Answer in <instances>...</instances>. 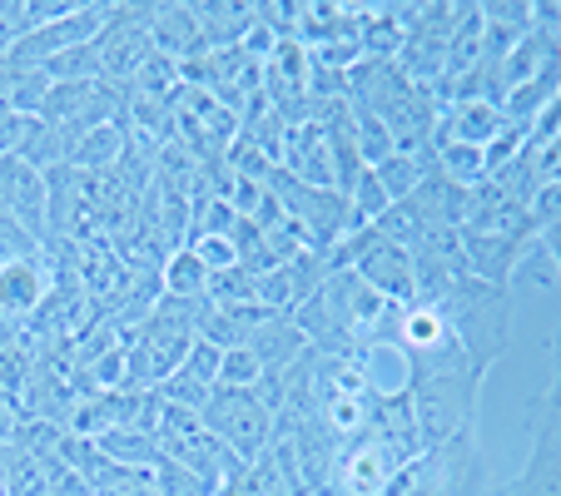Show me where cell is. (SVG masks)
Masks as SVG:
<instances>
[{"mask_svg": "<svg viewBox=\"0 0 561 496\" xmlns=\"http://www.w3.org/2000/svg\"><path fill=\"white\" fill-rule=\"evenodd\" d=\"M382 496H488V472H482L477 427L423 447L403 472L392 476Z\"/></svg>", "mask_w": 561, "mask_h": 496, "instance_id": "1", "label": "cell"}, {"mask_svg": "<svg viewBox=\"0 0 561 496\" xmlns=\"http://www.w3.org/2000/svg\"><path fill=\"white\" fill-rule=\"evenodd\" d=\"M482 382H488V372H477V368L408 372V402H413V423H417L423 447L477 427V397H482Z\"/></svg>", "mask_w": 561, "mask_h": 496, "instance_id": "2", "label": "cell"}, {"mask_svg": "<svg viewBox=\"0 0 561 496\" xmlns=\"http://www.w3.org/2000/svg\"><path fill=\"white\" fill-rule=\"evenodd\" d=\"M204 427L224 442V452L239 462H254L274 442V412L259 402L254 388H214V397L204 402Z\"/></svg>", "mask_w": 561, "mask_h": 496, "instance_id": "3", "label": "cell"}, {"mask_svg": "<svg viewBox=\"0 0 561 496\" xmlns=\"http://www.w3.org/2000/svg\"><path fill=\"white\" fill-rule=\"evenodd\" d=\"M497 496H561V372L531 402V457Z\"/></svg>", "mask_w": 561, "mask_h": 496, "instance_id": "4", "label": "cell"}, {"mask_svg": "<svg viewBox=\"0 0 561 496\" xmlns=\"http://www.w3.org/2000/svg\"><path fill=\"white\" fill-rule=\"evenodd\" d=\"M149 21H154V5H110L105 31L95 35L100 65H105V85L129 90L135 70L154 55V41H149Z\"/></svg>", "mask_w": 561, "mask_h": 496, "instance_id": "5", "label": "cell"}, {"mask_svg": "<svg viewBox=\"0 0 561 496\" xmlns=\"http://www.w3.org/2000/svg\"><path fill=\"white\" fill-rule=\"evenodd\" d=\"M0 209L11 214L35 243L50 229V189H45V174L31 170L21 154L0 159Z\"/></svg>", "mask_w": 561, "mask_h": 496, "instance_id": "6", "label": "cell"}, {"mask_svg": "<svg viewBox=\"0 0 561 496\" xmlns=\"http://www.w3.org/2000/svg\"><path fill=\"white\" fill-rule=\"evenodd\" d=\"M353 274H358L363 284L373 288V293L388 298V303H413V298H417L413 254H408L403 243L378 239V229H373V243H368V249L353 258Z\"/></svg>", "mask_w": 561, "mask_h": 496, "instance_id": "7", "label": "cell"}, {"mask_svg": "<svg viewBox=\"0 0 561 496\" xmlns=\"http://www.w3.org/2000/svg\"><path fill=\"white\" fill-rule=\"evenodd\" d=\"M284 174H294L298 184H308V189H339V170H333V149L329 139H323V129L318 125H294L284 139V164H278Z\"/></svg>", "mask_w": 561, "mask_h": 496, "instance_id": "8", "label": "cell"}, {"mask_svg": "<svg viewBox=\"0 0 561 496\" xmlns=\"http://www.w3.org/2000/svg\"><path fill=\"white\" fill-rule=\"evenodd\" d=\"M45 293H50V278H45V268H41V254L0 264V318L31 323V318L41 313Z\"/></svg>", "mask_w": 561, "mask_h": 496, "instance_id": "9", "label": "cell"}, {"mask_svg": "<svg viewBox=\"0 0 561 496\" xmlns=\"http://www.w3.org/2000/svg\"><path fill=\"white\" fill-rule=\"evenodd\" d=\"M149 41H154L159 55H170L174 65L209 55V50H204V31H199V15H194V5H154Z\"/></svg>", "mask_w": 561, "mask_h": 496, "instance_id": "10", "label": "cell"}, {"mask_svg": "<svg viewBox=\"0 0 561 496\" xmlns=\"http://www.w3.org/2000/svg\"><path fill=\"white\" fill-rule=\"evenodd\" d=\"M249 348L259 353L264 372H288L294 362H304V353L313 348V343H308V333L294 323V313H268Z\"/></svg>", "mask_w": 561, "mask_h": 496, "instance_id": "11", "label": "cell"}, {"mask_svg": "<svg viewBox=\"0 0 561 496\" xmlns=\"http://www.w3.org/2000/svg\"><path fill=\"white\" fill-rule=\"evenodd\" d=\"M125 149H129V129L119 125V119H105V125L85 129V135L75 139L70 164H75L80 174H110V170H119Z\"/></svg>", "mask_w": 561, "mask_h": 496, "instance_id": "12", "label": "cell"}, {"mask_svg": "<svg viewBox=\"0 0 561 496\" xmlns=\"http://www.w3.org/2000/svg\"><path fill=\"white\" fill-rule=\"evenodd\" d=\"M437 170V159H433V149H423V154H388L382 164H373V174H378V184H382V194H388L392 204H403V199H413L417 194V184L427 180V174Z\"/></svg>", "mask_w": 561, "mask_h": 496, "instance_id": "13", "label": "cell"}, {"mask_svg": "<svg viewBox=\"0 0 561 496\" xmlns=\"http://www.w3.org/2000/svg\"><path fill=\"white\" fill-rule=\"evenodd\" d=\"M433 159H437V174L457 189H477L488 180V154L477 145H462V139H433Z\"/></svg>", "mask_w": 561, "mask_h": 496, "instance_id": "14", "label": "cell"}, {"mask_svg": "<svg viewBox=\"0 0 561 496\" xmlns=\"http://www.w3.org/2000/svg\"><path fill=\"white\" fill-rule=\"evenodd\" d=\"M204 288H209V268L199 264V254H194V249H184V243H180V249L159 264V293L194 303V298H204Z\"/></svg>", "mask_w": 561, "mask_h": 496, "instance_id": "15", "label": "cell"}, {"mask_svg": "<svg viewBox=\"0 0 561 496\" xmlns=\"http://www.w3.org/2000/svg\"><path fill=\"white\" fill-rule=\"evenodd\" d=\"M95 447L115 466H139V472H154V466H159V437L149 432V427H119V432L100 437Z\"/></svg>", "mask_w": 561, "mask_h": 496, "instance_id": "16", "label": "cell"}, {"mask_svg": "<svg viewBox=\"0 0 561 496\" xmlns=\"http://www.w3.org/2000/svg\"><path fill=\"white\" fill-rule=\"evenodd\" d=\"M353 135H358V159L368 164V170H373V164H382L388 154H398L388 125H382L373 109H363V105H353Z\"/></svg>", "mask_w": 561, "mask_h": 496, "instance_id": "17", "label": "cell"}, {"mask_svg": "<svg viewBox=\"0 0 561 496\" xmlns=\"http://www.w3.org/2000/svg\"><path fill=\"white\" fill-rule=\"evenodd\" d=\"M45 95H50V74L45 70H11V109L25 119H41Z\"/></svg>", "mask_w": 561, "mask_h": 496, "instance_id": "18", "label": "cell"}, {"mask_svg": "<svg viewBox=\"0 0 561 496\" xmlns=\"http://www.w3.org/2000/svg\"><path fill=\"white\" fill-rule=\"evenodd\" d=\"M90 496H159V482H154V472H139V466H110L90 486Z\"/></svg>", "mask_w": 561, "mask_h": 496, "instance_id": "19", "label": "cell"}, {"mask_svg": "<svg viewBox=\"0 0 561 496\" xmlns=\"http://www.w3.org/2000/svg\"><path fill=\"white\" fill-rule=\"evenodd\" d=\"M348 204H353V214H358L363 223H378L382 214L392 209V199H388V194H382V184H378V174H373V170H363L358 180H353Z\"/></svg>", "mask_w": 561, "mask_h": 496, "instance_id": "20", "label": "cell"}, {"mask_svg": "<svg viewBox=\"0 0 561 496\" xmlns=\"http://www.w3.org/2000/svg\"><path fill=\"white\" fill-rule=\"evenodd\" d=\"M184 249H194V254H199V264L209 268V274L239 268V243H233V233H199V239H190Z\"/></svg>", "mask_w": 561, "mask_h": 496, "instance_id": "21", "label": "cell"}, {"mask_svg": "<svg viewBox=\"0 0 561 496\" xmlns=\"http://www.w3.org/2000/svg\"><path fill=\"white\" fill-rule=\"evenodd\" d=\"M264 378V362L254 348H229L219 362V388H259Z\"/></svg>", "mask_w": 561, "mask_h": 496, "instance_id": "22", "label": "cell"}, {"mask_svg": "<svg viewBox=\"0 0 561 496\" xmlns=\"http://www.w3.org/2000/svg\"><path fill=\"white\" fill-rule=\"evenodd\" d=\"M31 254H41V243H35L11 214L0 209V264H15V258H31Z\"/></svg>", "mask_w": 561, "mask_h": 496, "instance_id": "23", "label": "cell"}, {"mask_svg": "<svg viewBox=\"0 0 561 496\" xmlns=\"http://www.w3.org/2000/svg\"><path fill=\"white\" fill-rule=\"evenodd\" d=\"M31 125H35V119L15 115V109H0V159L21 154V145H25V135H31Z\"/></svg>", "mask_w": 561, "mask_h": 496, "instance_id": "24", "label": "cell"}, {"mask_svg": "<svg viewBox=\"0 0 561 496\" xmlns=\"http://www.w3.org/2000/svg\"><path fill=\"white\" fill-rule=\"evenodd\" d=\"M21 402H0V452H11L15 447V432H21Z\"/></svg>", "mask_w": 561, "mask_h": 496, "instance_id": "25", "label": "cell"}, {"mask_svg": "<svg viewBox=\"0 0 561 496\" xmlns=\"http://www.w3.org/2000/svg\"><path fill=\"white\" fill-rule=\"evenodd\" d=\"M537 243H541V249H547L551 258H557V274H561V223H551V229H541V233H537Z\"/></svg>", "mask_w": 561, "mask_h": 496, "instance_id": "26", "label": "cell"}, {"mask_svg": "<svg viewBox=\"0 0 561 496\" xmlns=\"http://www.w3.org/2000/svg\"><path fill=\"white\" fill-rule=\"evenodd\" d=\"M0 496H11V492H5V466H0Z\"/></svg>", "mask_w": 561, "mask_h": 496, "instance_id": "27", "label": "cell"}, {"mask_svg": "<svg viewBox=\"0 0 561 496\" xmlns=\"http://www.w3.org/2000/svg\"><path fill=\"white\" fill-rule=\"evenodd\" d=\"M557 15H561V5H557Z\"/></svg>", "mask_w": 561, "mask_h": 496, "instance_id": "28", "label": "cell"}]
</instances>
